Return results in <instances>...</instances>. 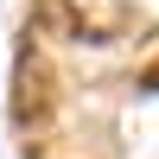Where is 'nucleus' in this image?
<instances>
[{
  "mask_svg": "<svg viewBox=\"0 0 159 159\" xmlns=\"http://www.w3.org/2000/svg\"><path fill=\"white\" fill-rule=\"evenodd\" d=\"M13 127L25 134V147H38L45 127H51V70H45V57L32 45L13 64Z\"/></svg>",
  "mask_w": 159,
  "mask_h": 159,
  "instance_id": "nucleus-1",
  "label": "nucleus"
}]
</instances>
